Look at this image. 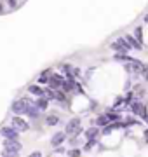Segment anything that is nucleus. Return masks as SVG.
I'll return each instance as SVG.
<instances>
[{
	"label": "nucleus",
	"instance_id": "26",
	"mask_svg": "<svg viewBox=\"0 0 148 157\" xmlns=\"http://www.w3.org/2000/svg\"><path fill=\"white\" fill-rule=\"evenodd\" d=\"M7 2V6L11 7V9H16L17 7V0H6Z\"/></svg>",
	"mask_w": 148,
	"mask_h": 157
},
{
	"label": "nucleus",
	"instance_id": "33",
	"mask_svg": "<svg viewBox=\"0 0 148 157\" xmlns=\"http://www.w3.org/2000/svg\"><path fill=\"white\" fill-rule=\"evenodd\" d=\"M59 157H65V155H59Z\"/></svg>",
	"mask_w": 148,
	"mask_h": 157
},
{
	"label": "nucleus",
	"instance_id": "24",
	"mask_svg": "<svg viewBox=\"0 0 148 157\" xmlns=\"http://www.w3.org/2000/svg\"><path fill=\"white\" fill-rule=\"evenodd\" d=\"M66 154H68V157H82V150H80L79 147L77 148H70Z\"/></svg>",
	"mask_w": 148,
	"mask_h": 157
},
{
	"label": "nucleus",
	"instance_id": "16",
	"mask_svg": "<svg viewBox=\"0 0 148 157\" xmlns=\"http://www.w3.org/2000/svg\"><path fill=\"white\" fill-rule=\"evenodd\" d=\"M33 103L37 105V108H39L40 112H46L47 108H49V100H47L46 96H39V98H37Z\"/></svg>",
	"mask_w": 148,
	"mask_h": 157
},
{
	"label": "nucleus",
	"instance_id": "27",
	"mask_svg": "<svg viewBox=\"0 0 148 157\" xmlns=\"http://www.w3.org/2000/svg\"><path fill=\"white\" fill-rule=\"evenodd\" d=\"M2 157H17V155L12 154V152H9V150H2Z\"/></svg>",
	"mask_w": 148,
	"mask_h": 157
},
{
	"label": "nucleus",
	"instance_id": "7",
	"mask_svg": "<svg viewBox=\"0 0 148 157\" xmlns=\"http://www.w3.org/2000/svg\"><path fill=\"white\" fill-rule=\"evenodd\" d=\"M110 47H112L115 52H129V51H131V45H129V42H127L124 37L113 40V42L110 44Z\"/></svg>",
	"mask_w": 148,
	"mask_h": 157
},
{
	"label": "nucleus",
	"instance_id": "18",
	"mask_svg": "<svg viewBox=\"0 0 148 157\" xmlns=\"http://www.w3.org/2000/svg\"><path fill=\"white\" fill-rule=\"evenodd\" d=\"M105 115L108 117L110 122H115V121H122V117H120V113L117 112V110H113V108H108L106 112H105Z\"/></svg>",
	"mask_w": 148,
	"mask_h": 157
},
{
	"label": "nucleus",
	"instance_id": "6",
	"mask_svg": "<svg viewBox=\"0 0 148 157\" xmlns=\"http://www.w3.org/2000/svg\"><path fill=\"white\" fill-rule=\"evenodd\" d=\"M2 147H4V150H9V152H12V154H16V155L23 150V143H21V141L19 140H9V138H4Z\"/></svg>",
	"mask_w": 148,
	"mask_h": 157
},
{
	"label": "nucleus",
	"instance_id": "2",
	"mask_svg": "<svg viewBox=\"0 0 148 157\" xmlns=\"http://www.w3.org/2000/svg\"><path fill=\"white\" fill-rule=\"evenodd\" d=\"M80 124H82V119L80 117H72L68 122L65 124V129H63V131L68 136H80V133L84 131Z\"/></svg>",
	"mask_w": 148,
	"mask_h": 157
},
{
	"label": "nucleus",
	"instance_id": "15",
	"mask_svg": "<svg viewBox=\"0 0 148 157\" xmlns=\"http://www.w3.org/2000/svg\"><path fill=\"white\" fill-rule=\"evenodd\" d=\"M61 122V119H59V115H57L56 112H51L46 115V126H49V128H52V126H57V124Z\"/></svg>",
	"mask_w": 148,
	"mask_h": 157
},
{
	"label": "nucleus",
	"instance_id": "10",
	"mask_svg": "<svg viewBox=\"0 0 148 157\" xmlns=\"http://www.w3.org/2000/svg\"><path fill=\"white\" fill-rule=\"evenodd\" d=\"M63 82H65V75H61V73H51V78H49L47 86H49L51 89L57 91V89L63 87Z\"/></svg>",
	"mask_w": 148,
	"mask_h": 157
},
{
	"label": "nucleus",
	"instance_id": "31",
	"mask_svg": "<svg viewBox=\"0 0 148 157\" xmlns=\"http://www.w3.org/2000/svg\"><path fill=\"white\" fill-rule=\"evenodd\" d=\"M0 14H4V6H2V2H0Z\"/></svg>",
	"mask_w": 148,
	"mask_h": 157
},
{
	"label": "nucleus",
	"instance_id": "32",
	"mask_svg": "<svg viewBox=\"0 0 148 157\" xmlns=\"http://www.w3.org/2000/svg\"><path fill=\"white\" fill-rule=\"evenodd\" d=\"M145 21H148V14H146V16H145Z\"/></svg>",
	"mask_w": 148,
	"mask_h": 157
},
{
	"label": "nucleus",
	"instance_id": "9",
	"mask_svg": "<svg viewBox=\"0 0 148 157\" xmlns=\"http://www.w3.org/2000/svg\"><path fill=\"white\" fill-rule=\"evenodd\" d=\"M24 115H28V119H31V121H39L40 117H42V112H40L39 108H37V105H35L33 101L28 98V105H26V110H24Z\"/></svg>",
	"mask_w": 148,
	"mask_h": 157
},
{
	"label": "nucleus",
	"instance_id": "3",
	"mask_svg": "<svg viewBox=\"0 0 148 157\" xmlns=\"http://www.w3.org/2000/svg\"><path fill=\"white\" fill-rule=\"evenodd\" d=\"M129 108H131V113L136 115V117H141V119H146L148 112H146V105L143 103L139 98H134V100L129 103Z\"/></svg>",
	"mask_w": 148,
	"mask_h": 157
},
{
	"label": "nucleus",
	"instance_id": "14",
	"mask_svg": "<svg viewBox=\"0 0 148 157\" xmlns=\"http://www.w3.org/2000/svg\"><path fill=\"white\" fill-rule=\"evenodd\" d=\"M26 91H28V94L35 96V98L44 96V87H42L40 84H30L28 87H26Z\"/></svg>",
	"mask_w": 148,
	"mask_h": 157
},
{
	"label": "nucleus",
	"instance_id": "5",
	"mask_svg": "<svg viewBox=\"0 0 148 157\" xmlns=\"http://www.w3.org/2000/svg\"><path fill=\"white\" fill-rule=\"evenodd\" d=\"M26 105H28V98H19V100H14V101L11 103V112H12V115H24Z\"/></svg>",
	"mask_w": 148,
	"mask_h": 157
},
{
	"label": "nucleus",
	"instance_id": "23",
	"mask_svg": "<svg viewBox=\"0 0 148 157\" xmlns=\"http://www.w3.org/2000/svg\"><path fill=\"white\" fill-rule=\"evenodd\" d=\"M80 143H82L80 136H70V148H77Z\"/></svg>",
	"mask_w": 148,
	"mask_h": 157
},
{
	"label": "nucleus",
	"instance_id": "11",
	"mask_svg": "<svg viewBox=\"0 0 148 157\" xmlns=\"http://www.w3.org/2000/svg\"><path fill=\"white\" fill-rule=\"evenodd\" d=\"M99 135H101V129L98 128L96 124L89 126V128L84 131V138H86V141H96L98 138H99Z\"/></svg>",
	"mask_w": 148,
	"mask_h": 157
},
{
	"label": "nucleus",
	"instance_id": "17",
	"mask_svg": "<svg viewBox=\"0 0 148 157\" xmlns=\"http://www.w3.org/2000/svg\"><path fill=\"white\" fill-rule=\"evenodd\" d=\"M56 103H61V105H70V98H68V94H66L63 89H57L56 91Z\"/></svg>",
	"mask_w": 148,
	"mask_h": 157
},
{
	"label": "nucleus",
	"instance_id": "30",
	"mask_svg": "<svg viewBox=\"0 0 148 157\" xmlns=\"http://www.w3.org/2000/svg\"><path fill=\"white\" fill-rule=\"evenodd\" d=\"M143 136H145V140H146V143H148V129H145V131H143Z\"/></svg>",
	"mask_w": 148,
	"mask_h": 157
},
{
	"label": "nucleus",
	"instance_id": "13",
	"mask_svg": "<svg viewBox=\"0 0 148 157\" xmlns=\"http://www.w3.org/2000/svg\"><path fill=\"white\" fill-rule=\"evenodd\" d=\"M125 40H127V42H129V45H131V49H136V51H143L145 49V45L141 44V42H139V40L136 39V37H134V35H125L124 37Z\"/></svg>",
	"mask_w": 148,
	"mask_h": 157
},
{
	"label": "nucleus",
	"instance_id": "20",
	"mask_svg": "<svg viewBox=\"0 0 148 157\" xmlns=\"http://www.w3.org/2000/svg\"><path fill=\"white\" fill-rule=\"evenodd\" d=\"M51 70H46V72H44V73H40V75H39V80H37V84H40V86H42V84H47V82H49V78H51Z\"/></svg>",
	"mask_w": 148,
	"mask_h": 157
},
{
	"label": "nucleus",
	"instance_id": "8",
	"mask_svg": "<svg viewBox=\"0 0 148 157\" xmlns=\"http://www.w3.org/2000/svg\"><path fill=\"white\" fill-rule=\"evenodd\" d=\"M0 136H4V138H9V140H19V136L21 133L17 131L14 126H4V128H0Z\"/></svg>",
	"mask_w": 148,
	"mask_h": 157
},
{
	"label": "nucleus",
	"instance_id": "12",
	"mask_svg": "<svg viewBox=\"0 0 148 157\" xmlns=\"http://www.w3.org/2000/svg\"><path fill=\"white\" fill-rule=\"evenodd\" d=\"M66 138H68V135H66L65 131H56V133L51 136V145L52 147H59V145H63V143L66 141Z\"/></svg>",
	"mask_w": 148,
	"mask_h": 157
},
{
	"label": "nucleus",
	"instance_id": "21",
	"mask_svg": "<svg viewBox=\"0 0 148 157\" xmlns=\"http://www.w3.org/2000/svg\"><path fill=\"white\" fill-rule=\"evenodd\" d=\"M44 96H46L49 101H56V91L51 89L49 86H47V87H44Z\"/></svg>",
	"mask_w": 148,
	"mask_h": 157
},
{
	"label": "nucleus",
	"instance_id": "29",
	"mask_svg": "<svg viewBox=\"0 0 148 157\" xmlns=\"http://www.w3.org/2000/svg\"><path fill=\"white\" fill-rule=\"evenodd\" d=\"M30 157H42V152L40 150H35V152H31V155Z\"/></svg>",
	"mask_w": 148,
	"mask_h": 157
},
{
	"label": "nucleus",
	"instance_id": "19",
	"mask_svg": "<svg viewBox=\"0 0 148 157\" xmlns=\"http://www.w3.org/2000/svg\"><path fill=\"white\" fill-rule=\"evenodd\" d=\"M94 124H96L99 129H103L105 126H108V124H110V121H108V117L105 115V112H103V113H99V115L96 117V122H94Z\"/></svg>",
	"mask_w": 148,
	"mask_h": 157
},
{
	"label": "nucleus",
	"instance_id": "22",
	"mask_svg": "<svg viewBox=\"0 0 148 157\" xmlns=\"http://www.w3.org/2000/svg\"><path fill=\"white\" fill-rule=\"evenodd\" d=\"M113 59H117V61H122V63H125V61H131L132 58L129 56L127 52H115Z\"/></svg>",
	"mask_w": 148,
	"mask_h": 157
},
{
	"label": "nucleus",
	"instance_id": "25",
	"mask_svg": "<svg viewBox=\"0 0 148 157\" xmlns=\"http://www.w3.org/2000/svg\"><path fill=\"white\" fill-rule=\"evenodd\" d=\"M134 37H136L139 42H143V26H136V28H134Z\"/></svg>",
	"mask_w": 148,
	"mask_h": 157
},
{
	"label": "nucleus",
	"instance_id": "28",
	"mask_svg": "<svg viewBox=\"0 0 148 157\" xmlns=\"http://www.w3.org/2000/svg\"><path fill=\"white\" fill-rule=\"evenodd\" d=\"M56 150H54V154H65V147L63 145H59V147H54Z\"/></svg>",
	"mask_w": 148,
	"mask_h": 157
},
{
	"label": "nucleus",
	"instance_id": "4",
	"mask_svg": "<svg viewBox=\"0 0 148 157\" xmlns=\"http://www.w3.org/2000/svg\"><path fill=\"white\" fill-rule=\"evenodd\" d=\"M11 126H14L19 133H28L30 129H31L30 122L23 117V115H12L11 117Z\"/></svg>",
	"mask_w": 148,
	"mask_h": 157
},
{
	"label": "nucleus",
	"instance_id": "1",
	"mask_svg": "<svg viewBox=\"0 0 148 157\" xmlns=\"http://www.w3.org/2000/svg\"><path fill=\"white\" fill-rule=\"evenodd\" d=\"M124 70L127 73H131V75H145V72L148 70V67L145 65V63L138 61V59L132 58L131 61H125L124 63Z\"/></svg>",
	"mask_w": 148,
	"mask_h": 157
}]
</instances>
